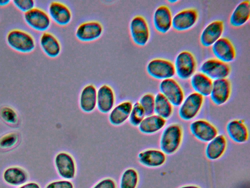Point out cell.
Here are the masks:
<instances>
[{"label": "cell", "mask_w": 250, "mask_h": 188, "mask_svg": "<svg viewBox=\"0 0 250 188\" xmlns=\"http://www.w3.org/2000/svg\"><path fill=\"white\" fill-rule=\"evenodd\" d=\"M104 27L97 21H89L82 23L75 31L76 38L82 42H91L97 40L102 35Z\"/></svg>", "instance_id": "4fadbf2b"}, {"label": "cell", "mask_w": 250, "mask_h": 188, "mask_svg": "<svg viewBox=\"0 0 250 188\" xmlns=\"http://www.w3.org/2000/svg\"><path fill=\"white\" fill-rule=\"evenodd\" d=\"M146 116L142 106L138 102H136L133 104L128 120L131 125L138 127Z\"/></svg>", "instance_id": "1f68e13d"}, {"label": "cell", "mask_w": 250, "mask_h": 188, "mask_svg": "<svg viewBox=\"0 0 250 188\" xmlns=\"http://www.w3.org/2000/svg\"><path fill=\"white\" fill-rule=\"evenodd\" d=\"M12 3L18 10L23 13L36 7V2L33 0H14Z\"/></svg>", "instance_id": "d590c367"}, {"label": "cell", "mask_w": 250, "mask_h": 188, "mask_svg": "<svg viewBox=\"0 0 250 188\" xmlns=\"http://www.w3.org/2000/svg\"><path fill=\"white\" fill-rule=\"evenodd\" d=\"M23 18L26 24L37 32H45L51 24V20L48 13L37 7L24 13Z\"/></svg>", "instance_id": "52a82bcc"}, {"label": "cell", "mask_w": 250, "mask_h": 188, "mask_svg": "<svg viewBox=\"0 0 250 188\" xmlns=\"http://www.w3.org/2000/svg\"><path fill=\"white\" fill-rule=\"evenodd\" d=\"M172 17L171 11L167 6L162 5L157 7L152 17L155 30L162 34L168 32L172 27Z\"/></svg>", "instance_id": "e0dca14e"}, {"label": "cell", "mask_w": 250, "mask_h": 188, "mask_svg": "<svg viewBox=\"0 0 250 188\" xmlns=\"http://www.w3.org/2000/svg\"><path fill=\"white\" fill-rule=\"evenodd\" d=\"M226 131L229 138L237 143L248 141L249 132L247 126L242 119H234L227 124Z\"/></svg>", "instance_id": "44dd1931"}, {"label": "cell", "mask_w": 250, "mask_h": 188, "mask_svg": "<svg viewBox=\"0 0 250 188\" xmlns=\"http://www.w3.org/2000/svg\"><path fill=\"white\" fill-rule=\"evenodd\" d=\"M92 188H117V185L113 179L106 177L100 180Z\"/></svg>", "instance_id": "74e56055"}, {"label": "cell", "mask_w": 250, "mask_h": 188, "mask_svg": "<svg viewBox=\"0 0 250 188\" xmlns=\"http://www.w3.org/2000/svg\"><path fill=\"white\" fill-rule=\"evenodd\" d=\"M159 91L173 106L179 107L185 98L184 92L177 80L173 78L162 80Z\"/></svg>", "instance_id": "30bf717a"}, {"label": "cell", "mask_w": 250, "mask_h": 188, "mask_svg": "<svg viewBox=\"0 0 250 188\" xmlns=\"http://www.w3.org/2000/svg\"><path fill=\"white\" fill-rule=\"evenodd\" d=\"M54 165L58 175L62 179L71 180L77 173V164L73 156L69 153L61 151L54 158Z\"/></svg>", "instance_id": "ba28073f"}, {"label": "cell", "mask_w": 250, "mask_h": 188, "mask_svg": "<svg viewBox=\"0 0 250 188\" xmlns=\"http://www.w3.org/2000/svg\"><path fill=\"white\" fill-rule=\"evenodd\" d=\"M6 42L13 50L22 54L33 52L36 48V40L29 32L21 29L10 30L6 35Z\"/></svg>", "instance_id": "6da1fadb"}, {"label": "cell", "mask_w": 250, "mask_h": 188, "mask_svg": "<svg viewBox=\"0 0 250 188\" xmlns=\"http://www.w3.org/2000/svg\"><path fill=\"white\" fill-rule=\"evenodd\" d=\"M0 117L6 123L9 124H16L19 121L16 111L9 106H3L0 109Z\"/></svg>", "instance_id": "836d02e7"}, {"label": "cell", "mask_w": 250, "mask_h": 188, "mask_svg": "<svg viewBox=\"0 0 250 188\" xmlns=\"http://www.w3.org/2000/svg\"><path fill=\"white\" fill-rule=\"evenodd\" d=\"M173 113V106L160 93L155 95L154 114L167 120Z\"/></svg>", "instance_id": "f546056e"}, {"label": "cell", "mask_w": 250, "mask_h": 188, "mask_svg": "<svg viewBox=\"0 0 250 188\" xmlns=\"http://www.w3.org/2000/svg\"><path fill=\"white\" fill-rule=\"evenodd\" d=\"M224 31V24L221 20L209 23L203 29L200 35V42L205 47H211L222 37Z\"/></svg>", "instance_id": "2e32d148"}, {"label": "cell", "mask_w": 250, "mask_h": 188, "mask_svg": "<svg viewBox=\"0 0 250 188\" xmlns=\"http://www.w3.org/2000/svg\"><path fill=\"white\" fill-rule=\"evenodd\" d=\"M178 1V0H169L168 1V2L171 3H176Z\"/></svg>", "instance_id": "b9f144b4"}, {"label": "cell", "mask_w": 250, "mask_h": 188, "mask_svg": "<svg viewBox=\"0 0 250 188\" xmlns=\"http://www.w3.org/2000/svg\"><path fill=\"white\" fill-rule=\"evenodd\" d=\"M183 138V129L178 123H171L165 127L160 139L161 150L166 155H172L179 149Z\"/></svg>", "instance_id": "7a4b0ae2"}, {"label": "cell", "mask_w": 250, "mask_h": 188, "mask_svg": "<svg viewBox=\"0 0 250 188\" xmlns=\"http://www.w3.org/2000/svg\"><path fill=\"white\" fill-rule=\"evenodd\" d=\"M173 65L175 74L183 80L190 78L195 73L197 67L194 55L188 50L179 52L175 57Z\"/></svg>", "instance_id": "3957f363"}, {"label": "cell", "mask_w": 250, "mask_h": 188, "mask_svg": "<svg viewBox=\"0 0 250 188\" xmlns=\"http://www.w3.org/2000/svg\"><path fill=\"white\" fill-rule=\"evenodd\" d=\"M166 123V119L153 114L146 116L138 127L142 133L152 135L163 129L165 127Z\"/></svg>", "instance_id": "83f0119b"}, {"label": "cell", "mask_w": 250, "mask_h": 188, "mask_svg": "<svg viewBox=\"0 0 250 188\" xmlns=\"http://www.w3.org/2000/svg\"><path fill=\"white\" fill-rule=\"evenodd\" d=\"M139 182L137 170L132 167L125 169L120 177L119 188H137Z\"/></svg>", "instance_id": "4dcf8cb0"}, {"label": "cell", "mask_w": 250, "mask_h": 188, "mask_svg": "<svg viewBox=\"0 0 250 188\" xmlns=\"http://www.w3.org/2000/svg\"><path fill=\"white\" fill-rule=\"evenodd\" d=\"M189 130L196 139L204 142H209L218 135L216 127L209 121L203 119L192 121L189 125Z\"/></svg>", "instance_id": "8fae6325"}, {"label": "cell", "mask_w": 250, "mask_h": 188, "mask_svg": "<svg viewBox=\"0 0 250 188\" xmlns=\"http://www.w3.org/2000/svg\"><path fill=\"white\" fill-rule=\"evenodd\" d=\"M198 18V12L195 8L181 10L173 16L172 27L177 31L188 30L196 24Z\"/></svg>", "instance_id": "7c38bea8"}, {"label": "cell", "mask_w": 250, "mask_h": 188, "mask_svg": "<svg viewBox=\"0 0 250 188\" xmlns=\"http://www.w3.org/2000/svg\"><path fill=\"white\" fill-rule=\"evenodd\" d=\"M227 148V140L223 134H218L208 142L205 155L209 160L216 161L225 153Z\"/></svg>", "instance_id": "d4e9b609"}, {"label": "cell", "mask_w": 250, "mask_h": 188, "mask_svg": "<svg viewBox=\"0 0 250 188\" xmlns=\"http://www.w3.org/2000/svg\"><path fill=\"white\" fill-rule=\"evenodd\" d=\"M116 96L113 88L107 84H103L97 91V106L98 111L107 114L115 106Z\"/></svg>", "instance_id": "ac0fdd59"}, {"label": "cell", "mask_w": 250, "mask_h": 188, "mask_svg": "<svg viewBox=\"0 0 250 188\" xmlns=\"http://www.w3.org/2000/svg\"><path fill=\"white\" fill-rule=\"evenodd\" d=\"M44 188H74V185L71 180L62 179L49 182Z\"/></svg>", "instance_id": "8d00e7d4"}, {"label": "cell", "mask_w": 250, "mask_h": 188, "mask_svg": "<svg viewBox=\"0 0 250 188\" xmlns=\"http://www.w3.org/2000/svg\"><path fill=\"white\" fill-rule=\"evenodd\" d=\"M231 94V85L228 78L212 81L209 96L214 104L217 106L225 104L229 99Z\"/></svg>", "instance_id": "9a60e30c"}, {"label": "cell", "mask_w": 250, "mask_h": 188, "mask_svg": "<svg viewBox=\"0 0 250 188\" xmlns=\"http://www.w3.org/2000/svg\"><path fill=\"white\" fill-rule=\"evenodd\" d=\"M129 29L132 40L139 46H144L150 38V29L146 20L141 15H136L131 19Z\"/></svg>", "instance_id": "5b68a950"}, {"label": "cell", "mask_w": 250, "mask_h": 188, "mask_svg": "<svg viewBox=\"0 0 250 188\" xmlns=\"http://www.w3.org/2000/svg\"><path fill=\"white\" fill-rule=\"evenodd\" d=\"M231 71L230 66L215 58L208 59L200 67L202 72L212 81L227 78Z\"/></svg>", "instance_id": "9c48e42d"}, {"label": "cell", "mask_w": 250, "mask_h": 188, "mask_svg": "<svg viewBox=\"0 0 250 188\" xmlns=\"http://www.w3.org/2000/svg\"><path fill=\"white\" fill-rule=\"evenodd\" d=\"M212 81L201 72L195 73L190 78V85L194 92L204 97L209 96Z\"/></svg>", "instance_id": "f1b7e54d"}, {"label": "cell", "mask_w": 250, "mask_h": 188, "mask_svg": "<svg viewBox=\"0 0 250 188\" xmlns=\"http://www.w3.org/2000/svg\"><path fill=\"white\" fill-rule=\"evenodd\" d=\"M133 103L130 100L122 101L114 106L108 113V120L110 124L118 126L128 120Z\"/></svg>", "instance_id": "603a6c76"}, {"label": "cell", "mask_w": 250, "mask_h": 188, "mask_svg": "<svg viewBox=\"0 0 250 188\" xmlns=\"http://www.w3.org/2000/svg\"><path fill=\"white\" fill-rule=\"evenodd\" d=\"M250 17V1L243 0L234 8L229 18L230 25L234 27H241L245 24Z\"/></svg>", "instance_id": "4316f807"}, {"label": "cell", "mask_w": 250, "mask_h": 188, "mask_svg": "<svg viewBox=\"0 0 250 188\" xmlns=\"http://www.w3.org/2000/svg\"><path fill=\"white\" fill-rule=\"evenodd\" d=\"M17 188H41L40 185L35 181L27 182Z\"/></svg>", "instance_id": "f35d334b"}, {"label": "cell", "mask_w": 250, "mask_h": 188, "mask_svg": "<svg viewBox=\"0 0 250 188\" xmlns=\"http://www.w3.org/2000/svg\"><path fill=\"white\" fill-rule=\"evenodd\" d=\"M39 45L42 52L50 58H55L61 52V44L58 39L49 32H42L39 38Z\"/></svg>", "instance_id": "7402d4cb"}, {"label": "cell", "mask_w": 250, "mask_h": 188, "mask_svg": "<svg viewBox=\"0 0 250 188\" xmlns=\"http://www.w3.org/2000/svg\"><path fill=\"white\" fill-rule=\"evenodd\" d=\"M97 91L96 86L92 84H88L82 89L79 96V106L83 112L89 113L96 108Z\"/></svg>", "instance_id": "cb8c5ba5"}, {"label": "cell", "mask_w": 250, "mask_h": 188, "mask_svg": "<svg viewBox=\"0 0 250 188\" xmlns=\"http://www.w3.org/2000/svg\"><path fill=\"white\" fill-rule=\"evenodd\" d=\"M204 102V97L195 92L185 97L179 106L178 114L185 121L193 119L200 113Z\"/></svg>", "instance_id": "277c9868"}, {"label": "cell", "mask_w": 250, "mask_h": 188, "mask_svg": "<svg viewBox=\"0 0 250 188\" xmlns=\"http://www.w3.org/2000/svg\"><path fill=\"white\" fill-rule=\"evenodd\" d=\"M19 141V136L16 133L6 134L0 138V148L8 149L15 146Z\"/></svg>", "instance_id": "e575fe53"}, {"label": "cell", "mask_w": 250, "mask_h": 188, "mask_svg": "<svg viewBox=\"0 0 250 188\" xmlns=\"http://www.w3.org/2000/svg\"><path fill=\"white\" fill-rule=\"evenodd\" d=\"M212 52L215 59L228 64L236 58V52L235 47L229 39L221 37L211 47Z\"/></svg>", "instance_id": "5bb4252c"}, {"label": "cell", "mask_w": 250, "mask_h": 188, "mask_svg": "<svg viewBox=\"0 0 250 188\" xmlns=\"http://www.w3.org/2000/svg\"><path fill=\"white\" fill-rule=\"evenodd\" d=\"M146 70L151 77L160 80L171 78L175 75L173 63L163 58H154L146 66Z\"/></svg>", "instance_id": "8992f818"}, {"label": "cell", "mask_w": 250, "mask_h": 188, "mask_svg": "<svg viewBox=\"0 0 250 188\" xmlns=\"http://www.w3.org/2000/svg\"><path fill=\"white\" fill-rule=\"evenodd\" d=\"M12 2L10 0H0V7H6Z\"/></svg>", "instance_id": "ab89813d"}, {"label": "cell", "mask_w": 250, "mask_h": 188, "mask_svg": "<svg viewBox=\"0 0 250 188\" xmlns=\"http://www.w3.org/2000/svg\"><path fill=\"white\" fill-rule=\"evenodd\" d=\"M178 188H201L200 187L195 185H184Z\"/></svg>", "instance_id": "60d3db41"}, {"label": "cell", "mask_w": 250, "mask_h": 188, "mask_svg": "<svg viewBox=\"0 0 250 188\" xmlns=\"http://www.w3.org/2000/svg\"><path fill=\"white\" fill-rule=\"evenodd\" d=\"M138 159L139 163L144 166L157 168L165 164L167 156L161 149L148 148L139 152Z\"/></svg>", "instance_id": "ffe728a7"}, {"label": "cell", "mask_w": 250, "mask_h": 188, "mask_svg": "<svg viewBox=\"0 0 250 188\" xmlns=\"http://www.w3.org/2000/svg\"><path fill=\"white\" fill-rule=\"evenodd\" d=\"M47 13L51 21L62 26L68 24L72 18V14L69 7L58 1H52L49 4Z\"/></svg>", "instance_id": "d6986e66"}, {"label": "cell", "mask_w": 250, "mask_h": 188, "mask_svg": "<svg viewBox=\"0 0 250 188\" xmlns=\"http://www.w3.org/2000/svg\"><path fill=\"white\" fill-rule=\"evenodd\" d=\"M29 175L23 168L12 166L6 168L2 173V179L6 184L19 187L28 182Z\"/></svg>", "instance_id": "484cf974"}, {"label": "cell", "mask_w": 250, "mask_h": 188, "mask_svg": "<svg viewBox=\"0 0 250 188\" xmlns=\"http://www.w3.org/2000/svg\"><path fill=\"white\" fill-rule=\"evenodd\" d=\"M138 102L144 109L146 116L154 114L155 96L153 94H144Z\"/></svg>", "instance_id": "d6a6232c"}]
</instances>
